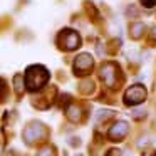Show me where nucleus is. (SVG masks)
<instances>
[{
	"mask_svg": "<svg viewBox=\"0 0 156 156\" xmlns=\"http://www.w3.org/2000/svg\"><path fill=\"white\" fill-rule=\"evenodd\" d=\"M102 77H104V81L109 86H112V79H114V67H112V64H108L102 69Z\"/></svg>",
	"mask_w": 156,
	"mask_h": 156,
	"instance_id": "6",
	"label": "nucleus"
},
{
	"mask_svg": "<svg viewBox=\"0 0 156 156\" xmlns=\"http://www.w3.org/2000/svg\"><path fill=\"white\" fill-rule=\"evenodd\" d=\"M39 156H52V153H51V149H44Z\"/></svg>",
	"mask_w": 156,
	"mask_h": 156,
	"instance_id": "8",
	"label": "nucleus"
},
{
	"mask_svg": "<svg viewBox=\"0 0 156 156\" xmlns=\"http://www.w3.org/2000/svg\"><path fill=\"white\" fill-rule=\"evenodd\" d=\"M141 4L149 9V7H153V5H156V0H141Z\"/></svg>",
	"mask_w": 156,
	"mask_h": 156,
	"instance_id": "7",
	"label": "nucleus"
},
{
	"mask_svg": "<svg viewBox=\"0 0 156 156\" xmlns=\"http://www.w3.org/2000/svg\"><path fill=\"white\" fill-rule=\"evenodd\" d=\"M66 35H67V39H66V44H64V47L66 49H76L79 45V35L76 34V32H72V30H66L64 32Z\"/></svg>",
	"mask_w": 156,
	"mask_h": 156,
	"instance_id": "4",
	"label": "nucleus"
},
{
	"mask_svg": "<svg viewBox=\"0 0 156 156\" xmlns=\"http://www.w3.org/2000/svg\"><path fill=\"white\" fill-rule=\"evenodd\" d=\"M126 133H128V124L126 122H116L109 131V136H111V139H121L124 138Z\"/></svg>",
	"mask_w": 156,
	"mask_h": 156,
	"instance_id": "3",
	"label": "nucleus"
},
{
	"mask_svg": "<svg viewBox=\"0 0 156 156\" xmlns=\"http://www.w3.org/2000/svg\"><path fill=\"white\" fill-rule=\"evenodd\" d=\"M91 66H92V59L87 54H81L76 59V67L77 69H91Z\"/></svg>",
	"mask_w": 156,
	"mask_h": 156,
	"instance_id": "5",
	"label": "nucleus"
},
{
	"mask_svg": "<svg viewBox=\"0 0 156 156\" xmlns=\"http://www.w3.org/2000/svg\"><path fill=\"white\" fill-rule=\"evenodd\" d=\"M25 77H27V87L30 89V91H35V89L42 87V86L45 84L49 74L44 67H41V66H32V67L27 69Z\"/></svg>",
	"mask_w": 156,
	"mask_h": 156,
	"instance_id": "1",
	"label": "nucleus"
},
{
	"mask_svg": "<svg viewBox=\"0 0 156 156\" xmlns=\"http://www.w3.org/2000/svg\"><path fill=\"white\" fill-rule=\"evenodd\" d=\"M146 98V91L143 86H133L129 87V91L126 92V102L128 104H138Z\"/></svg>",
	"mask_w": 156,
	"mask_h": 156,
	"instance_id": "2",
	"label": "nucleus"
}]
</instances>
